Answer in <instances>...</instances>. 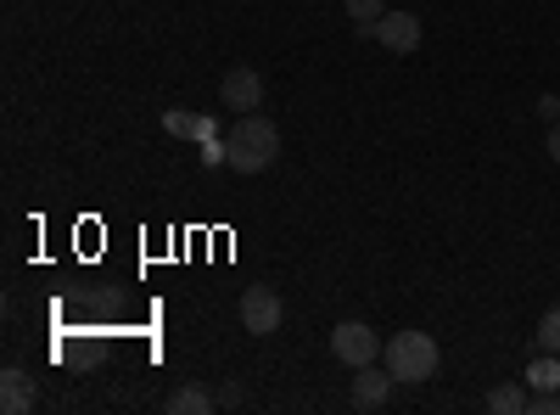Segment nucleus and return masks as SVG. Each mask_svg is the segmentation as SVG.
Instances as JSON below:
<instances>
[{"mask_svg": "<svg viewBox=\"0 0 560 415\" xmlns=\"http://www.w3.org/2000/svg\"><path fill=\"white\" fill-rule=\"evenodd\" d=\"M527 410H533V415H560V388H538V393L527 399Z\"/></svg>", "mask_w": 560, "mask_h": 415, "instance_id": "2eb2a0df", "label": "nucleus"}, {"mask_svg": "<svg viewBox=\"0 0 560 415\" xmlns=\"http://www.w3.org/2000/svg\"><path fill=\"white\" fill-rule=\"evenodd\" d=\"M219 102L230 113H258L264 107V73L258 68H230L224 84H219Z\"/></svg>", "mask_w": 560, "mask_h": 415, "instance_id": "39448f33", "label": "nucleus"}, {"mask_svg": "<svg viewBox=\"0 0 560 415\" xmlns=\"http://www.w3.org/2000/svg\"><path fill=\"white\" fill-rule=\"evenodd\" d=\"M538 118L544 124H560V96H555V90H544V96H538Z\"/></svg>", "mask_w": 560, "mask_h": 415, "instance_id": "dca6fc26", "label": "nucleus"}, {"mask_svg": "<svg viewBox=\"0 0 560 415\" xmlns=\"http://www.w3.org/2000/svg\"><path fill=\"white\" fill-rule=\"evenodd\" d=\"M549 158L560 163V124H549Z\"/></svg>", "mask_w": 560, "mask_h": 415, "instance_id": "a211bd4d", "label": "nucleus"}, {"mask_svg": "<svg viewBox=\"0 0 560 415\" xmlns=\"http://www.w3.org/2000/svg\"><path fill=\"white\" fill-rule=\"evenodd\" d=\"M538 348H544V354H560V303L538 320Z\"/></svg>", "mask_w": 560, "mask_h": 415, "instance_id": "4468645a", "label": "nucleus"}, {"mask_svg": "<svg viewBox=\"0 0 560 415\" xmlns=\"http://www.w3.org/2000/svg\"><path fill=\"white\" fill-rule=\"evenodd\" d=\"M0 410H7V415L34 410V377L18 371V365H7V371H0Z\"/></svg>", "mask_w": 560, "mask_h": 415, "instance_id": "1a4fd4ad", "label": "nucleus"}, {"mask_svg": "<svg viewBox=\"0 0 560 415\" xmlns=\"http://www.w3.org/2000/svg\"><path fill=\"white\" fill-rule=\"evenodd\" d=\"M168 415H213V393L208 388H197V382H185V388H174L168 393V404H163Z\"/></svg>", "mask_w": 560, "mask_h": 415, "instance_id": "9d476101", "label": "nucleus"}, {"mask_svg": "<svg viewBox=\"0 0 560 415\" xmlns=\"http://www.w3.org/2000/svg\"><path fill=\"white\" fill-rule=\"evenodd\" d=\"M382 337L364 326V320H342V326H331V354L348 365V371H359V365H376L382 359Z\"/></svg>", "mask_w": 560, "mask_h": 415, "instance_id": "7ed1b4c3", "label": "nucleus"}, {"mask_svg": "<svg viewBox=\"0 0 560 415\" xmlns=\"http://www.w3.org/2000/svg\"><path fill=\"white\" fill-rule=\"evenodd\" d=\"M393 371L387 365H359L353 371V410H382L387 399H393Z\"/></svg>", "mask_w": 560, "mask_h": 415, "instance_id": "0eeeda50", "label": "nucleus"}, {"mask_svg": "<svg viewBox=\"0 0 560 415\" xmlns=\"http://www.w3.org/2000/svg\"><path fill=\"white\" fill-rule=\"evenodd\" d=\"M280 314H287V303H280L275 287H247L242 292V326L253 337H275L280 332Z\"/></svg>", "mask_w": 560, "mask_h": 415, "instance_id": "20e7f679", "label": "nucleus"}, {"mask_svg": "<svg viewBox=\"0 0 560 415\" xmlns=\"http://www.w3.org/2000/svg\"><path fill=\"white\" fill-rule=\"evenodd\" d=\"M438 343L427 332H393V343L382 348V365L398 382H432L438 377Z\"/></svg>", "mask_w": 560, "mask_h": 415, "instance_id": "f03ea898", "label": "nucleus"}, {"mask_svg": "<svg viewBox=\"0 0 560 415\" xmlns=\"http://www.w3.org/2000/svg\"><path fill=\"white\" fill-rule=\"evenodd\" d=\"M163 129H168V135H179V141H224L213 113H185V107H168V113H163Z\"/></svg>", "mask_w": 560, "mask_h": 415, "instance_id": "6e6552de", "label": "nucleus"}, {"mask_svg": "<svg viewBox=\"0 0 560 415\" xmlns=\"http://www.w3.org/2000/svg\"><path fill=\"white\" fill-rule=\"evenodd\" d=\"M527 388H533V393H538V388H560V354H544V359L527 365Z\"/></svg>", "mask_w": 560, "mask_h": 415, "instance_id": "ddd939ff", "label": "nucleus"}, {"mask_svg": "<svg viewBox=\"0 0 560 415\" xmlns=\"http://www.w3.org/2000/svg\"><path fill=\"white\" fill-rule=\"evenodd\" d=\"M376 45H387L393 57H415L420 51V18L415 12H387L376 23Z\"/></svg>", "mask_w": 560, "mask_h": 415, "instance_id": "423d86ee", "label": "nucleus"}, {"mask_svg": "<svg viewBox=\"0 0 560 415\" xmlns=\"http://www.w3.org/2000/svg\"><path fill=\"white\" fill-rule=\"evenodd\" d=\"M348 18H353L359 39H376V23L387 18V0H348Z\"/></svg>", "mask_w": 560, "mask_h": 415, "instance_id": "9b49d317", "label": "nucleus"}, {"mask_svg": "<svg viewBox=\"0 0 560 415\" xmlns=\"http://www.w3.org/2000/svg\"><path fill=\"white\" fill-rule=\"evenodd\" d=\"M527 399H533L527 388H493L488 393V410L493 415H527Z\"/></svg>", "mask_w": 560, "mask_h": 415, "instance_id": "f8f14e48", "label": "nucleus"}, {"mask_svg": "<svg viewBox=\"0 0 560 415\" xmlns=\"http://www.w3.org/2000/svg\"><path fill=\"white\" fill-rule=\"evenodd\" d=\"M202 163L219 169V163H224V141H202Z\"/></svg>", "mask_w": 560, "mask_h": 415, "instance_id": "f3484780", "label": "nucleus"}, {"mask_svg": "<svg viewBox=\"0 0 560 415\" xmlns=\"http://www.w3.org/2000/svg\"><path fill=\"white\" fill-rule=\"evenodd\" d=\"M275 158H280V129L264 113H236V124L224 135V163L236 174H264L275 169Z\"/></svg>", "mask_w": 560, "mask_h": 415, "instance_id": "f257e3e1", "label": "nucleus"}]
</instances>
